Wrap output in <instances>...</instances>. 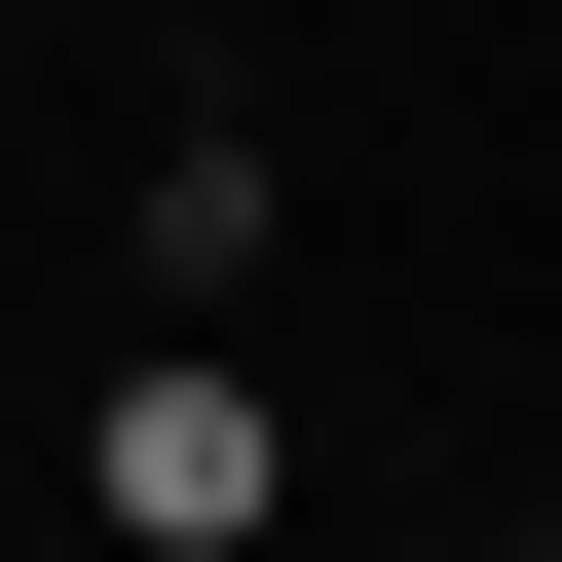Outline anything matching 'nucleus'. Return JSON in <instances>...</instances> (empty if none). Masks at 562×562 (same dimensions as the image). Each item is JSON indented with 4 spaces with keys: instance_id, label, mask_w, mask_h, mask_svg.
Instances as JSON below:
<instances>
[{
    "instance_id": "nucleus-1",
    "label": "nucleus",
    "mask_w": 562,
    "mask_h": 562,
    "mask_svg": "<svg viewBox=\"0 0 562 562\" xmlns=\"http://www.w3.org/2000/svg\"><path fill=\"white\" fill-rule=\"evenodd\" d=\"M76 487H113V562H301V413H262L225 338H150V375L76 413Z\"/></svg>"
},
{
    "instance_id": "nucleus-2",
    "label": "nucleus",
    "mask_w": 562,
    "mask_h": 562,
    "mask_svg": "<svg viewBox=\"0 0 562 562\" xmlns=\"http://www.w3.org/2000/svg\"><path fill=\"white\" fill-rule=\"evenodd\" d=\"M525 562H562V525H525Z\"/></svg>"
}]
</instances>
